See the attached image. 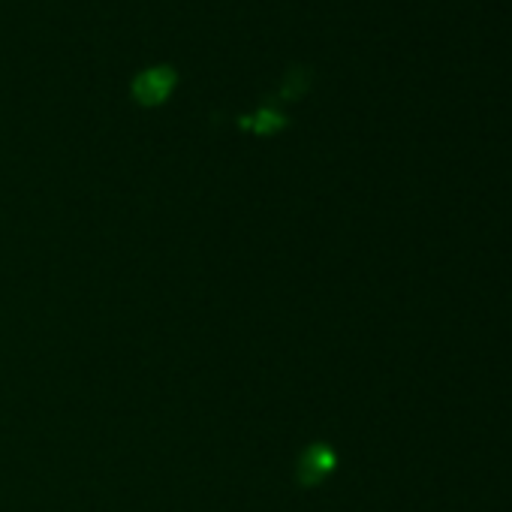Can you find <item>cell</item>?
Masks as SVG:
<instances>
[{
	"instance_id": "obj_1",
	"label": "cell",
	"mask_w": 512,
	"mask_h": 512,
	"mask_svg": "<svg viewBox=\"0 0 512 512\" xmlns=\"http://www.w3.org/2000/svg\"><path fill=\"white\" fill-rule=\"evenodd\" d=\"M172 85H175V73L169 67H151L139 73V79L133 82V97L142 106H157L169 97Z\"/></svg>"
}]
</instances>
